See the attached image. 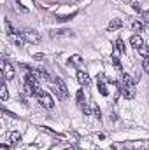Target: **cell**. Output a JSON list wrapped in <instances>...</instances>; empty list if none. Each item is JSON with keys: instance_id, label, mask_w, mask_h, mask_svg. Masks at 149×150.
Segmentation results:
<instances>
[{"instance_id": "2e32d148", "label": "cell", "mask_w": 149, "mask_h": 150, "mask_svg": "<svg viewBox=\"0 0 149 150\" xmlns=\"http://www.w3.org/2000/svg\"><path fill=\"white\" fill-rule=\"evenodd\" d=\"M4 25H5V30H7V35H9V37L16 35V33H14V28H12V25H11V21H9V19H5V21H4Z\"/></svg>"}, {"instance_id": "7c38bea8", "label": "cell", "mask_w": 149, "mask_h": 150, "mask_svg": "<svg viewBox=\"0 0 149 150\" xmlns=\"http://www.w3.org/2000/svg\"><path fill=\"white\" fill-rule=\"evenodd\" d=\"M11 40H12V44H14L16 47H23V42H25L23 35H12V37H11Z\"/></svg>"}, {"instance_id": "8992f818", "label": "cell", "mask_w": 149, "mask_h": 150, "mask_svg": "<svg viewBox=\"0 0 149 150\" xmlns=\"http://www.w3.org/2000/svg\"><path fill=\"white\" fill-rule=\"evenodd\" d=\"M77 80H79V84H81V86H86V87L91 84L90 75L86 74V72H82V70H79V72H77Z\"/></svg>"}, {"instance_id": "3957f363", "label": "cell", "mask_w": 149, "mask_h": 150, "mask_svg": "<svg viewBox=\"0 0 149 150\" xmlns=\"http://www.w3.org/2000/svg\"><path fill=\"white\" fill-rule=\"evenodd\" d=\"M37 100H39V103L44 107V108H47V110H51L53 107H54V101H53V98L47 94V93H44V91H40L37 94Z\"/></svg>"}, {"instance_id": "d6986e66", "label": "cell", "mask_w": 149, "mask_h": 150, "mask_svg": "<svg viewBox=\"0 0 149 150\" xmlns=\"http://www.w3.org/2000/svg\"><path fill=\"white\" fill-rule=\"evenodd\" d=\"M142 19H144L142 23H144V25H148V26H149V11H144V12H142Z\"/></svg>"}, {"instance_id": "cb8c5ba5", "label": "cell", "mask_w": 149, "mask_h": 150, "mask_svg": "<svg viewBox=\"0 0 149 150\" xmlns=\"http://www.w3.org/2000/svg\"><path fill=\"white\" fill-rule=\"evenodd\" d=\"M93 113H95V117H97V119H100V117H102V112H100V108H98V107H95V108H93Z\"/></svg>"}, {"instance_id": "603a6c76", "label": "cell", "mask_w": 149, "mask_h": 150, "mask_svg": "<svg viewBox=\"0 0 149 150\" xmlns=\"http://www.w3.org/2000/svg\"><path fill=\"white\" fill-rule=\"evenodd\" d=\"M81 108H82V112L86 113V115H90V113H91V108H90V107H88V105H86V103H84V105H82V107H81Z\"/></svg>"}, {"instance_id": "277c9868", "label": "cell", "mask_w": 149, "mask_h": 150, "mask_svg": "<svg viewBox=\"0 0 149 150\" xmlns=\"http://www.w3.org/2000/svg\"><path fill=\"white\" fill-rule=\"evenodd\" d=\"M23 38L27 40V42H30V44H40V35H39L35 30H32V28H27V30H23Z\"/></svg>"}, {"instance_id": "8fae6325", "label": "cell", "mask_w": 149, "mask_h": 150, "mask_svg": "<svg viewBox=\"0 0 149 150\" xmlns=\"http://www.w3.org/2000/svg\"><path fill=\"white\" fill-rule=\"evenodd\" d=\"M9 140H11V143H12V145H18V143L21 142V133H18V131L11 133V134H9Z\"/></svg>"}, {"instance_id": "e0dca14e", "label": "cell", "mask_w": 149, "mask_h": 150, "mask_svg": "<svg viewBox=\"0 0 149 150\" xmlns=\"http://www.w3.org/2000/svg\"><path fill=\"white\" fill-rule=\"evenodd\" d=\"M75 98H77V103H79L81 107H82V105L86 103V101H84V93H82V89H79V91H77V94H75Z\"/></svg>"}, {"instance_id": "9c48e42d", "label": "cell", "mask_w": 149, "mask_h": 150, "mask_svg": "<svg viewBox=\"0 0 149 150\" xmlns=\"http://www.w3.org/2000/svg\"><path fill=\"white\" fill-rule=\"evenodd\" d=\"M130 44H132L135 49H139V47H142V45H144V40H142L140 35H132V37H130Z\"/></svg>"}, {"instance_id": "7a4b0ae2", "label": "cell", "mask_w": 149, "mask_h": 150, "mask_svg": "<svg viewBox=\"0 0 149 150\" xmlns=\"http://www.w3.org/2000/svg\"><path fill=\"white\" fill-rule=\"evenodd\" d=\"M53 86H54V91H56V96L60 98V100H67L69 98V89H67V86H65V82L60 79V77H56V79H53Z\"/></svg>"}, {"instance_id": "4fadbf2b", "label": "cell", "mask_w": 149, "mask_h": 150, "mask_svg": "<svg viewBox=\"0 0 149 150\" xmlns=\"http://www.w3.org/2000/svg\"><path fill=\"white\" fill-rule=\"evenodd\" d=\"M121 26H123V21H121V19H112L107 28H109V30H119Z\"/></svg>"}, {"instance_id": "5b68a950", "label": "cell", "mask_w": 149, "mask_h": 150, "mask_svg": "<svg viewBox=\"0 0 149 150\" xmlns=\"http://www.w3.org/2000/svg\"><path fill=\"white\" fill-rule=\"evenodd\" d=\"M2 72H4V79L5 80L14 79V67L9 61H2Z\"/></svg>"}, {"instance_id": "5bb4252c", "label": "cell", "mask_w": 149, "mask_h": 150, "mask_svg": "<svg viewBox=\"0 0 149 150\" xmlns=\"http://www.w3.org/2000/svg\"><path fill=\"white\" fill-rule=\"evenodd\" d=\"M5 82H7V80L4 79V80H2V89H0V98H2V101H5L7 96H9V94H7V86H5Z\"/></svg>"}, {"instance_id": "ac0fdd59", "label": "cell", "mask_w": 149, "mask_h": 150, "mask_svg": "<svg viewBox=\"0 0 149 150\" xmlns=\"http://www.w3.org/2000/svg\"><path fill=\"white\" fill-rule=\"evenodd\" d=\"M137 51H139V54H140L142 58H149V47L148 45H142V47H139Z\"/></svg>"}, {"instance_id": "6da1fadb", "label": "cell", "mask_w": 149, "mask_h": 150, "mask_svg": "<svg viewBox=\"0 0 149 150\" xmlns=\"http://www.w3.org/2000/svg\"><path fill=\"white\" fill-rule=\"evenodd\" d=\"M135 82H137V79H132L130 75H126V74L121 77V82L117 84V87H119V93L126 100H132L135 96Z\"/></svg>"}, {"instance_id": "7402d4cb", "label": "cell", "mask_w": 149, "mask_h": 150, "mask_svg": "<svg viewBox=\"0 0 149 150\" xmlns=\"http://www.w3.org/2000/svg\"><path fill=\"white\" fill-rule=\"evenodd\" d=\"M112 65H114V67L121 72V63H119V59H117V58H112Z\"/></svg>"}, {"instance_id": "44dd1931", "label": "cell", "mask_w": 149, "mask_h": 150, "mask_svg": "<svg viewBox=\"0 0 149 150\" xmlns=\"http://www.w3.org/2000/svg\"><path fill=\"white\" fill-rule=\"evenodd\" d=\"M142 70L149 75V61H148V59H144V61H142Z\"/></svg>"}, {"instance_id": "ba28073f", "label": "cell", "mask_w": 149, "mask_h": 150, "mask_svg": "<svg viewBox=\"0 0 149 150\" xmlns=\"http://www.w3.org/2000/svg\"><path fill=\"white\" fill-rule=\"evenodd\" d=\"M121 52H125V44H123V40L121 38H117L116 40V47H114V51H112V58H117V54H121Z\"/></svg>"}, {"instance_id": "30bf717a", "label": "cell", "mask_w": 149, "mask_h": 150, "mask_svg": "<svg viewBox=\"0 0 149 150\" xmlns=\"http://www.w3.org/2000/svg\"><path fill=\"white\" fill-rule=\"evenodd\" d=\"M144 26H146V25H144L142 21H139V19H133V21H132V30H133L135 33L142 32V30H144Z\"/></svg>"}, {"instance_id": "ffe728a7", "label": "cell", "mask_w": 149, "mask_h": 150, "mask_svg": "<svg viewBox=\"0 0 149 150\" xmlns=\"http://www.w3.org/2000/svg\"><path fill=\"white\" fill-rule=\"evenodd\" d=\"M132 7H133L137 12H140V11H142V9H140V4H139L137 0H132Z\"/></svg>"}, {"instance_id": "d4e9b609", "label": "cell", "mask_w": 149, "mask_h": 150, "mask_svg": "<svg viewBox=\"0 0 149 150\" xmlns=\"http://www.w3.org/2000/svg\"><path fill=\"white\" fill-rule=\"evenodd\" d=\"M67 150H74V149H72V147H70V149H67Z\"/></svg>"}, {"instance_id": "52a82bcc", "label": "cell", "mask_w": 149, "mask_h": 150, "mask_svg": "<svg viewBox=\"0 0 149 150\" xmlns=\"http://www.w3.org/2000/svg\"><path fill=\"white\" fill-rule=\"evenodd\" d=\"M98 91H100V94H102V96H107V94H109L107 86H105V77H104L102 74L98 75Z\"/></svg>"}, {"instance_id": "9a60e30c", "label": "cell", "mask_w": 149, "mask_h": 150, "mask_svg": "<svg viewBox=\"0 0 149 150\" xmlns=\"http://www.w3.org/2000/svg\"><path fill=\"white\" fill-rule=\"evenodd\" d=\"M81 61H82V58H81L79 54H74V56L69 59V65H72V67H79V65H81Z\"/></svg>"}]
</instances>
